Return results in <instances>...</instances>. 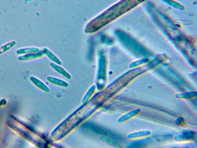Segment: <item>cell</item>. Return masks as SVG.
<instances>
[{
	"mask_svg": "<svg viewBox=\"0 0 197 148\" xmlns=\"http://www.w3.org/2000/svg\"><path fill=\"white\" fill-rule=\"evenodd\" d=\"M141 112L140 109H137L130 111L123 115L119 120V122H124L132 118L134 116L136 115Z\"/></svg>",
	"mask_w": 197,
	"mask_h": 148,
	"instance_id": "6da1fadb",
	"label": "cell"
},
{
	"mask_svg": "<svg viewBox=\"0 0 197 148\" xmlns=\"http://www.w3.org/2000/svg\"><path fill=\"white\" fill-rule=\"evenodd\" d=\"M150 132L148 131H139V132H133L130 133L128 135V136L129 138H134L148 136V135H150Z\"/></svg>",
	"mask_w": 197,
	"mask_h": 148,
	"instance_id": "7a4b0ae2",
	"label": "cell"
},
{
	"mask_svg": "<svg viewBox=\"0 0 197 148\" xmlns=\"http://www.w3.org/2000/svg\"><path fill=\"white\" fill-rule=\"evenodd\" d=\"M16 44V41H12L0 47V54L4 53L6 51L8 50L9 49L13 47V46H14Z\"/></svg>",
	"mask_w": 197,
	"mask_h": 148,
	"instance_id": "3957f363",
	"label": "cell"
},
{
	"mask_svg": "<svg viewBox=\"0 0 197 148\" xmlns=\"http://www.w3.org/2000/svg\"><path fill=\"white\" fill-rule=\"evenodd\" d=\"M197 94L196 92H190L184 93V94H178L176 95L177 98H189L193 97L194 96H196Z\"/></svg>",
	"mask_w": 197,
	"mask_h": 148,
	"instance_id": "277c9868",
	"label": "cell"
},
{
	"mask_svg": "<svg viewBox=\"0 0 197 148\" xmlns=\"http://www.w3.org/2000/svg\"><path fill=\"white\" fill-rule=\"evenodd\" d=\"M36 49L34 48H23L17 50L16 53L17 54H20L34 52Z\"/></svg>",
	"mask_w": 197,
	"mask_h": 148,
	"instance_id": "5b68a950",
	"label": "cell"
}]
</instances>
